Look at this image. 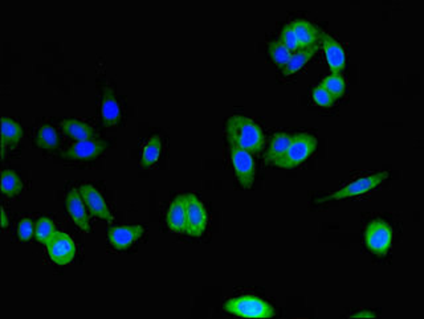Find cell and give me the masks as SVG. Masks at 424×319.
Wrapping results in <instances>:
<instances>
[{"instance_id": "obj_22", "label": "cell", "mask_w": 424, "mask_h": 319, "mask_svg": "<svg viewBox=\"0 0 424 319\" xmlns=\"http://www.w3.org/2000/svg\"><path fill=\"white\" fill-rule=\"evenodd\" d=\"M36 144L47 151L56 150L60 144V138L56 129L51 124H42L36 134Z\"/></svg>"}, {"instance_id": "obj_20", "label": "cell", "mask_w": 424, "mask_h": 319, "mask_svg": "<svg viewBox=\"0 0 424 319\" xmlns=\"http://www.w3.org/2000/svg\"><path fill=\"white\" fill-rule=\"evenodd\" d=\"M161 154H162V139L159 135H153L142 150L141 163L145 168H149L156 165L161 158Z\"/></svg>"}, {"instance_id": "obj_21", "label": "cell", "mask_w": 424, "mask_h": 319, "mask_svg": "<svg viewBox=\"0 0 424 319\" xmlns=\"http://www.w3.org/2000/svg\"><path fill=\"white\" fill-rule=\"evenodd\" d=\"M319 51V47L314 48H308V50H300L292 54L290 62L281 69V72L284 76H290L293 73L299 72L301 68L311 60L314 56V53Z\"/></svg>"}, {"instance_id": "obj_11", "label": "cell", "mask_w": 424, "mask_h": 319, "mask_svg": "<svg viewBox=\"0 0 424 319\" xmlns=\"http://www.w3.org/2000/svg\"><path fill=\"white\" fill-rule=\"evenodd\" d=\"M321 42L331 73L342 74L346 66V52L343 50L341 42L325 32H322Z\"/></svg>"}, {"instance_id": "obj_4", "label": "cell", "mask_w": 424, "mask_h": 319, "mask_svg": "<svg viewBox=\"0 0 424 319\" xmlns=\"http://www.w3.org/2000/svg\"><path fill=\"white\" fill-rule=\"evenodd\" d=\"M393 228L382 219L372 220L365 231V245L378 257L387 256L393 243Z\"/></svg>"}, {"instance_id": "obj_29", "label": "cell", "mask_w": 424, "mask_h": 319, "mask_svg": "<svg viewBox=\"0 0 424 319\" xmlns=\"http://www.w3.org/2000/svg\"><path fill=\"white\" fill-rule=\"evenodd\" d=\"M35 236V223L31 219H21L18 224V237L21 241H30Z\"/></svg>"}, {"instance_id": "obj_1", "label": "cell", "mask_w": 424, "mask_h": 319, "mask_svg": "<svg viewBox=\"0 0 424 319\" xmlns=\"http://www.w3.org/2000/svg\"><path fill=\"white\" fill-rule=\"evenodd\" d=\"M226 134L228 144L247 150L252 155L260 154L265 144V137L259 124L243 115L228 118Z\"/></svg>"}, {"instance_id": "obj_31", "label": "cell", "mask_w": 424, "mask_h": 319, "mask_svg": "<svg viewBox=\"0 0 424 319\" xmlns=\"http://www.w3.org/2000/svg\"><path fill=\"white\" fill-rule=\"evenodd\" d=\"M8 226V219H7V214L4 209H1V227L7 228Z\"/></svg>"}, {"instance_id": "obj_27", "label": "cell", "mask_w": 424, "mask_h": 319, "mask_svg": "<svg viewBox=\"0 0 424 319\" xmlns=\"http://www.w3.org/2000/svg\"><path fill=\"white\" fill-rule=\"evenodd\" d=\"M279 42L292 53H296L300 51V44L297 42V37L293 31L292 23H288L287 25H284V28L280 32Z\"/></svg>"}, {"instance_id": "obj_19", "label": "cell", "mask_w": 424, "mask_h": 319, "mask_svg": "<svg viewBox=\"0 0 424 319\" xmlns=\"http://www.w3.org/2000/svg\"><path fill=\"white\" fill-rule=\"evenodd\" d=\"M294 135L287 134V133H279L272 137V141L269 144L267 154H265V161L267 163H275L276 161H279L282 155L285 154V151L288 150L292 141H293Z\"/></svg>"}, {"instance_id": "obj_5", "label": "cell", "mask_w": 424, "mask_h": 319, "mask_svg": "<svg viewBox=\"0 0 424 319\" xmlns=\"http://www.w3.org/2000/svg\"><path fill=\"white\" fill-rule=\"evenodd\" d=\"M229 156L239 185L249 190L256 178V162L253 159V155L247 150L229 144Z\"/></svg>"}, {"instance_id": "obj_23", "label": "cell", "mask_w": 424, "mask_h": 319, "mask_svg": "<svg viewBox=\"0 0 424 319\" xmlns=\"http://www.w3.org/2000/svg\"><path fill=\"white\" fill-rule=\"evenodd\" d=\"M23 190V182L12 170H4L1 174V192L3 195L13 197L21 194Z\"/></svg>"}, {"instance_id": "obj_30", "label": "cell", "mask_w": 424, "mask_h": 319, "mask_svg": "<svg viewBox=\"0 0 424 319\" xmlns=\"http://www.w3.org/2000/svg\"><path fill=\"white\" fill-rule=\"evenodd\" d=\"M352 318H372L375 317V314L372 311H360V313H355L350 315Z\"/></svg>"}, {"instance_id": "obj_13", "label": "cell", "mask_w": 424, "mask_h": 319, "mask_svg": "<svg viewBox=\"0 0 424 319\" xmlns=\"http://www.w3.org/2000/svg\"><path fill=\"white\" fill-rule=\"evenodd\" d=\"M85 207L80 190L71 188L67 195V211L77 227L83 229L84 232H89L91 226Z\"/></svg>"}, {"instance_id": "obj_14", "label": "cell", "mask_w": 424, "mask_h": 319, "mask_svg": "<svg viewBox=\"0 0 424 319\" xmlns=\"http://www.w3.org/2000/svg\"><path fill=\"white\" fill-rule=\"evenodd\" d=\"M101 120L105 126H117L122 120L121 105L118 103L115 93L110 86L103 88L101 100Z\"/></svg>"}, {"instance_id": "obj_26", "label": "cell", "mask_w": 424, "mask_h": 319, "mask_svg": "<svg viewBox=\"0 0 424 319\" xmlns=\"http://www.w3.org/2000/svg\"><path fill=\"white\" fill-rule=\"evenodd\" d=\"M55 232V223L48 217H42L35 223V237L42 244H45L53 236Z\"/></svg>"}, {"instance_id": "obj_17", "label": "cell", "mask_w": 424, "mask_h": 319, "mask_svg": "<svg viewBox=\"0 0 424 319\" xmlns=\"http://www.w3.org/2000/svg\"><path fill=\"white\" fill-rule=\"evenodd\" d=\"M60 126H62V133L73 142L96 139V135H97V132L93 126L85 124L79 120H73V118L64 120L60 122Z\"/></svg>"}, {"instance_id": "obj_8", "label": "cell", "mask_w": 424, "mask_h": 319, "mask_svg": "<svg viewBox=\"0 0 424 319\" xmlns=\"http://www.w3.org/2000/svg\"><path fill=\"white\" fill-rule=\"evenodd\" d=\"M387 178H389L387 171L378 173L374 175L363 176V178L354 180L350 185L343 187L340 191L331 194L328 197L321 199L320 203L326 202V200H340V199H346V197H353V196L362 195V194L372 191L375 187L382 185Z\"/></svg>"}, {"instance_id": "obj_6", "label": "cell", "mask_w": 424, "mask_h": 319, "mask_svg": "<svg viewBox=\"0 0 424 319\" xmlns=\"http://www.w3.org/2000/svg\"><path fill=\"white\" fill-rule=\"evenodd\" d=\"M186 235L200 237L207 228L208 215L206 207L195 194H186Z\"/></svg>"}, {"instance_id": "obj_24", "label": "cell", "mask_w": 424, "mask_h": 319, "mask_svg": "<svg viewBox=\"0 0 424 319\" xmlns=\"http://www.w3.org/2000/svg\"><path fill=\"white\" fill-rule=\"evenodd\" d=\"M321 88L331 93L337 100L341 98L342 95L346 92V83L343 76L340 73H331V76L325 77L320 83Z\"/></svg>"}, {"instance_id": "obj_15", "label": "cell", "mask_w": 424, "mask_h": 319, "mask_svg": "<svg viewBox=\"0 0 424 319\" xmlns=\"http://www.w3.org/2000/svg\"><path fill=\"white\" fill-rule=\"evenodd\" d=\"M290 23H292L294 35L297 37V42L300 44V50L319 47L322 32L317 27H314L311 21H305V19H296Z\"/></svg>"}, {"instance_id": "obj_2", "label": "cell", "mask_w": 424, "mask_h": 319, "mask_svg": "<svg viewBox=\"0 0 424 319\" xmlns=\"http://www.w3.org/2000/svg\"><path fill=\"white\" fill-rule=\"evenodd\" d=\"M224 310L243 318H272L276 315L275 308L255 294H243L228 299L224 303Z\"/></svg>"}, {"instance_id": "obj_25", "label": "cell", "mask_w": 424, "mask_h": 319, "mask_svg": "<svg viewBox=\"0 0 424 319\" xmlns=\"http://www.w3.org/2000/svg\"><path fill=\"white\" fill-rule=\"evenodd\" d=\"M268 53L272 62H275L280 69H282L290 62V57L293 54L279 40H272L268 42Z\"/></svg>"}, {"instance_id": "obj_7", "label": "cell", "mask_w": 424, "mask_h": 319, "mask_svg": "<svg viewBox=\"0 0 424 319\" xmlns=\"http://www.w3.org/2000/svg\"><path fill=\"white\" fill-rule=\"evenodd\" d=\"M47 253L55 264L64 267L69 264L76 256V244L69 235L56 231L53 236L45 243Z\"/></svg>"}, {"instance_id": "obj_18", "label": "cell", "mask_w": 424, "mask_h": 319, "mask_svg": "<svg viewBox=\"0 0 424 319\" xmlns=\"http://www.w3.org/2000/svg\"><path fill=\"white\" fill-rule=\"evenodd\" d=\"M23 129L21 124L15 122L13 120L4 117L1 120V144H3V154L7 147L18 146L23 139Z\"/></svg>"}, {"instance_id": "obj_10", "label": "cell", "mask_w": 424, "mask_h": 319, "mask_svg": "<svg viewBox=\"0 0 424 319\" xmlns=\"http://www.w3.org/2000/svg\"><path fill=\"white\" fill-rule=\"evenodd\" d=\"M80 194L83 197L84 203L88 208V211L93 215L105 221H113V215L106 204L104 197L100 194V191L92 185H83L80 188Z\"/></svg>"}, {"instance_id": "obj_12", "label": "cell", "mask_w": 424, "mask_h": 319, "mask_svg": "<svg viewBox=\"0 0 424 319\" xmlns=\"http://www.w3.org/2000/svg\"><path fill=\"white\" fill-rule=\"evenodd\" d=\"M145 229L142 226H126L109 229L108 238L110 245L117 250H126L133 247L135 241L144 235Z\"/></svg>"}, {"instance_id": "obj_3", "label": "cell", "mask_w": 424, "mask_h": 319, "mask_svg": "<svg viewBox=\"0 0 424 319\" xmlns=\"http://www.w3.org/2000/svg\"><path fill=\"white\" fill-rule=\"evenodd\" d=\"M316 149H317V138L314 135L308 133L294 135L285 154L282 155L279 161H276L273 166L284 170L296 168L297 166L302 165L316 151Z\"/></svg>"}, {"instance_id": "obj_28", "label": "cell", "mask_w": 424, "mask_h": 319, "mask_svg": "<svg viewBox=\"0 0 424 319\" xmlns=\"http://www.w3.org/2000/svg\"><path fill=\"white\" fill-rule=\"evenodd\" d=\"M311 98H313V101L316 103V105H319L321 108H325V109L331 108L336 103V101H337V98L334 95H331V93L328 92V91H325L323 88H321L320 85L316 86V88H313Z\"/></svg>"}, {"instance_id": "obj_9", "label": "cell", "mask_w": 424, "mask_h": 319, "mask_svg": "<svg viewBox=\"0 0 424 319\" xmlns=\"http://www.w3.org/2000/svg\"><path fill=\"white\" fill-rule=\"evenodd\" d=\"M108 146H109L108 142H105L103 139H89V141L73 142L62 153V158H65L68 161L89 162L103 154Z\"/></svg>"}, {"instance_id": "obj_16", "label": "cell", "mask_w": 424, "mask_h": 319, "mask_svg": "<svg viewBox=\"0 0 424 319\" xmlns=\"http://www.w3.org/2000/svg\"><path fill=\"white\" fill-rule=\"evenodd\" d=\"M166 223L170 231L176 233H186V195L176 196L167 211Z\"/></svg>"}]
</instances>
